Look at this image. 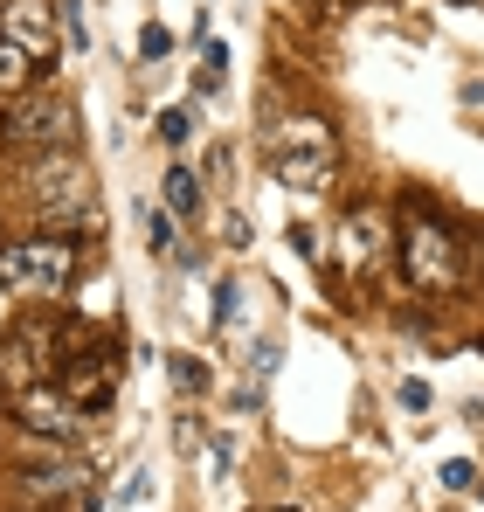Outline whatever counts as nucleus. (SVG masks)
I'll list each match as a JSON object with an SVG mask.
<instances>
[{"instance_id": "nucleus-1", "label": "nucleus", "mask_w": 484, "mask_h": 512, "mask_svg": "<svg viewBox=\"0 0 484 512\" xmlns=\"http://www.w3.org/2000/svg\"><path fill=\"white\" fill-rule=\"evenodd\" d=\"M14 187L28 201V215L42 229H83V236H104V215H97V180L83 167L77 146H49V153H21Z\"/></svg>"}, {"instance_id": "nucleus-11", "label": "nucleus", "mask_w": 484, "mask_h": 512, "mask_svg": "<svg viewBox=\"0 0 484 512\" xmlns=\"http://www.w3.org/2000/svg\"><path fill=\"white\" fill-rule=\"evenodd\" d=\"M0 35H7V42H21L28 56L56 63V35H63V14H56V0H0Z\"/></svg>"}, {"instance_id": "nucleus-20", "label": "nucleus", "mask_w": 484, "mask_h": 512, "mask_svg": "<svg viewBox=\"0 0 484 512\" xmlns=\"http://www.w3.org/2000/svg\"><path fill=\"white\" fill-rule=\"evenodd\" d=\"M291 250H298V256H312V263H319V256H325L319 229H312V222H291Z\"/></svg>"}, {"instance_id": "nucleus-13", "label": "nucleus", "mask_w": 484, "mask_h": 512, "mask_svg": "<svg viewBox=\"0 0 484 512\" xmlns=\"http://www.w3.org/2000/svg\"><path fill=\"white\" fill-rule=\"evenodd\" d=\"M166 374H173V388H180V395H187V402H194V395H208V388H215V367H208V360H201V353H187V346H180V353H166Z\"/></svg>"}, {"instance_id": "nucleus-15", "label": "nucleus", "mask_w": 484, "mask_h": 512, "mask_svg": "<svg viewBox=\"0 0 484 512\" xmlns=\"http://www.w3.org/2000/svg\"><path fill=\"white\" fill-rule=\"evenodd\" d=\"M146 243H153L160 256L180 250V215H173V208H146Z\"/></svg>"}, {"instance_id": "nucleus-24", "label": "nucleus", "mask_w": 484, "mask_h": 512, "mask_svg": "<svg viewBox=\"0 0 484 512\" xmlns=\"http://www.w3.org/2000/svg\"><path fill=\"white\" fill-rule=\"evenodd\" d=\"M14 512H77V506H14Z\"/></svg>"}, {"instance_id": "nucleus-2", "label": "nucleus", "mask_w": 484, "mask_h": 512, "mask_svg": "<svg viewBox=\"0 0 484 512\" xmlns=\"http://www.w3.org/2000/svg\"><path fill=\"white\" fill-rule=\"evenodd\" d=\"M263 146H270V167L291 194L319 201L339 187V132L325 125L319 111H270L263 118Z\"/></svg>"}, {"instance_id": "nucleus-21", "label": "nucleus", "mask_w": 484, "mask_h": 512, "mask_svg": "<svg viewBox=\"0 0 484 512\" xmlns=\"http://www.w3.org/2000/svg\"><path fill=\"white\" fill-rule=\"evenodd\" d=\"M236 319V277H215V326Z\"/></svg>"}, {"instance_id": "nucleus-8", "label": "nucleus", "mask_w": 484, "mask_h": 512, "mask_svg": "<svg viewBox=\"0 0 484 512\" xmlns=\"http://www.w3.org/2000/svg\"><path fill=\"white\" fill-rule=\"evenodd\" d=\"M63 395L77 402L83 416H104L111 402H118V340L104 333V326H83L70 319V360H63Z\"/></svg>"}, {"instance_id": "nucleus-4", "label": "nucleus", "mask_w": 484, "mask_h": 512, "mask_svg": "<svg viewBox=\"0 0 484 512\" xmlns=\"http://www.w3.org/2000/svg\"><path fill=\"white\" fill-rule=\"evenodd\" d=\"M83 256H77V236L63 229H28L14 243H0V284L28 305H49V298H70L83 277Z\"/></svg>"}, {"instance_id": "nucleus-7", "label": "nucleus", "mask_w": 484, "mask_h": 512, "mask_svg": "<svg viewBox=\"0 0 484 512\" xmlns=\"http://www.w3.org/2000/svg\"><path fill=\"white\" fill-rule=\"evenodd\" d=\"M7 492L14 506H77L97 512V471L83 464L77 450H49V457H28L7 471Z\"/></svg>"}, {"instance_id": "nucleus-14", "label": "nucleus", "mask_w": 484, "mask_h": 512, "mask_svg": "<svg viewBox=\"0 0 484 512\" xmlns=\"http://www.w3.org/2000/svg\"><path fill=\"white\" fill-rule=\"evenodd\" d=\"M166 208H173L180 222L201 215V173H194V167H166Z\"/></svg>"}, {"instance_id": "nucleus-23", "label": "nucleus", "mask_w": 484, "mask_h": 512, "mask_svg": "<svg viewBox=\"0 0 484 512\" xmlns=\"http://www.w3.org/2000/svg\"><path fill=\"white\" fill-rule=\"evenodd\" d=\"M63 35H70V42H77V56H83V49H90V28H83V7H77V0H70V7H63Z\"/></svg>"}, {"instance_id": "nucleus-19", "label": "nucleus", "mask_w": 484, "mask_h": 512, "mask_svg": "<svg viewBox=\"0 0 484 512\" xmlns=\"http://www.w3.org/2000/svg\"><path fill=\"white\" fill-rule=\"evenodd\" d=\"M395 402H402L408 416H422V409H429V381H422V374H408L402 388H395Z\"/></svg>"}, {"instance_id": "nucleus-10", "label": "nucleus", "mask_w": 484, "mask_h": 512, "mask_svg": "<svg viewBox=\"0 0 484 512\" xmlns=\"http://www.w3.org/2000/svg\"><path fill=\"white\" fill-rule=\"evenodd\" d=\"M332 243H339V263H346L353 277H367V270H381V263L395 256V215H388L381 201H360L353 215H339Z\"/></svg>"}, {"instance_id": "nucleus-22", "label": "nucleus", "mask_w": 484, "mask_h": 512, "mask_svg": "<svg viewBox=\"0 0 484 512\" xmlns=\"http://www.w3.org/2000/svg\"><path fill=\"white\" fill-rule=\"evenodd\" d=\"M277 353H284V346H277V340H270V333H263V340H256V353H249V374L263 381V374L277 367Z\"/></svg>"}, {"instance_id": "nucleus-17", "label": "nucleus", "mask_w": 484, "mask_h": 512, "mask_svg": "<svg viewBox=\"0 0 484 512\" xmlns=\"http://www.w3.org/2000/svg\"><path fill=\"white\" fill-rule=\"evenodd\" d=\"M166 56H173V35H166L160 21H146L139 28V63H166Z\"/></svg>"}, {"instance_id": "nucleus-12", "label": "nucleus", "mask_w": 484, "mask_h": 512, "mask_svg": "<svg viewBox=\"0 0 484 512\" xmlns=\"http://www.w3.org/2000/svg\"><path fill=\"white\" fill-rule=\"evenodd\" d=\"M49 63L42 56H28L21 42H7L0 35V97H21V90H35V77H42Z\"/></svg>"}, {"instance_id": "nucleus-25", "label": "nucleus", "mask_w": 484, "mask_h": 512, "mask_svg": "<svg viewBox=\"0 0 484 512\" xmlns=\"http://www.w3.org/2000/svg\"><path fill=\"white\" fill-rule=\"evenodd\" d=\"M256 512H298V506H256Z\"/></svg>"}, {"instance_id": "nucleus-6", "label": "nucleus", "mask_w": 484, "mask_h": 512, "mask_svg": "<svg viewBox=\"0 0 484 512\" xmlns=\"http://www.w3.org/2000/svg\"><path fill=\"white\" fill-rule=\"evenodd\" d=\"M70 360V326L49 312H21L0 333V388H28V381H56Z\"/></svg>"}, {"instance_id": "nucleus-18", "label": "nucleus", "mask_w": 484, "mask_h": 512, "mask_svg": "<svg viewBox=\"0 0 484 512\" xmlns=\"http://www.w3.org/2000/svg\"><path fill=\"white\" fill-rule=\"evenodd\" d=\"M471 485H478V464L471 457H450L443 464V492H471Z\"/></svg>"}, {"instance_id": "nucleus-3", "label": "nucleus", "mask_w": 484, "mask_h": 512, "mask_svg": "<svg viewBox=\"0 0 484 512\" xmlns=\"http://www.w3.org/2000/svg\"><path fill=\"white\" fill-rule=\"evenodd\" d=\"M395 277L408 284V298H450L464 284V243H457V229L436 208H422V201H408L402 215H395Z\"/></svg>"}, {"instance_id": "nucleus-5", "label": "nucleus", "mask_w": 484, "mask_h": 512, "mask_svg": "<svg viewBox=\"0 0 484 512\" xmlns=\"http://www.w3.org/2000/svg\"><path fill=\"white\" fill-rule=\"evenodd\" d=\"M83 118L70 97L56 90H21L0 97V153H49V146H77Z\"/></svg>"}, {"instance_id": "nucleus-9", "label": "nucleus", "mask_w": 484, "mask_h": 512, "mask_svg": "<svg viewBox=\"0 0 484 512\" xmlns=\"http://www.w3.org/2000/svg\"><path fill=\"white\" fill-rule=\"evenodd\" d=\"M0 416L14 429H35V436H63L77 443L83 409L63 395V381H28V388H0Z\"/></svg>"}, {"instance_id": "nucleus-26", "label": "nucleus", "mask_w": 484, "mask_h": 512, "mask_svg": "<svg viewBox=\"0 0 484 512\" xmlns=\"http://www.w3.org/2000/svg\"><path fill=\"white\" fill-rule=\"evenodd\" d=\"M478 506H484V478H478Z\"/></svg>"}, {"instance_id": "nucleus-16", "label": "nucleus", "mask_w": 484, "mask_h": 512, "mask_svg": "<svg viewBox=\"0 0 484 512\" xmlns=\"http://www.w3.org/2000/svg\"><path fill=\"white\" fill-rule=\"evenodd\" d=\"M194 125H201V104H173V111H160V139L166 146H187Z\"/></svg>"}]
</instances>
